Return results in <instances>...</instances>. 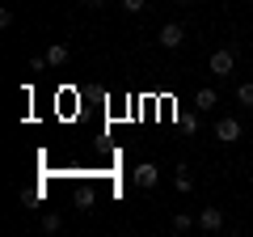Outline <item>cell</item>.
Segmentation results:
<instances>
[{
    "mask_svg": "<svg viewBox=\"0 0 253 237\" xmlns=\"http://www.w3.org/2000/svg\"><path fill=\"white\" fill-rule=\"evenodd\" d=\"M72 59V51H68V43H55V47H46V64L51 68H63Z\"/></svg>",
    "mask_w": 253,
    "mask_h": 237,
    "instance_id": "obj_6",
    "label": "cell"
},
{
    "mask_svg": "<svg viewBox=\"0 0 253 237\" xmlns=\"http://www.w3.org/2000/svg\"><path fill=\"white\" fill-rule=\"evenodd\" d=\"M123 9H126V13H144L148 0H123Z\"/></svg>",
    "mask_w": 253,
    "mask_h": 237,
    "instance_id": "obj_12",
    "label": "cell"
},
{
    "mask_svg": "<svg viewBox=\"0 0 253 237\" xmlns=\"http://www.w3.org/2000/svg\"><path fill=\"white\" fill-rule=\"evenodd\" d=\"M84 4H89V9H101V4H106V0H84Z\"/></svg>",
    "mask_w": 253,
    "mask_h": 237,
    "instance_id": "obj_14",
    "label": "cell"
},
{
    "mask_svg": "<svg viewBox=\"0 0 253 237\" xmlns=\"http://www.w3.org/2000/svg\"><path fill=\"white\" fill-rule=\"evenodd\" d=\"M190 229H194V216L190 212H177L173 216V233H190Z\"/></svg>",
    "mask_w": 253,
    "mask_h": 237,
    "instance_id": "obj_9",
    "label": "cell"
},
{
    "mask_svg": "<svg viewBox=\"0 0 253 237\" xmlns=\"http://www.w3.org/2000/svg\"><path fill=\"white\" fill-rule=\"evenodd\" d=\"M207 68H211V76H232V68H236V51H232V47H219V51H211Z\"/></svg>",
    "mask_w": 253,
    "mask_h": 237,
    "instance_id": "obj_1",
    "label": "cell"
},
{
    "mask_svg": "<svg viewBox=\"0 0 253 237\" xmlns=\"http://www.w3.org/2000/svg\"><path fill=\"white\" fill-rule=\"evenodd\" d=\"M42 229H46V233H59V229H63V216H59V212H46V216H42Z\"/></svg>",
    "mask_w": 253,
    "mask_h": 237,
    "instance_id": "obj_10",
    "label": "cell"
},
{
    "mask_svg": "<svg viewBox=\"0 0 253 237\" xmlns=\"http://www.w3.org/2000/svg\"><path fill=\"white\" fill-rule=\"evenodd\" d=\"M156 182H161V170H156L152 161H144V165H135V186H139V191H152Z\"/></svg>",
    "mask_w": 253,
    "mask_h": 237,
    "instance_id": "obj_4",
    "label": "cell"
},
{
    "mask_svg": "<svg viewBox=\"0 0 253 237\" xmlns=\"http://www.w3.org/2000/svg\"><path fill=\"white\" fill-rule=\"evenodd\" d=\"M215 140H224V144H236V140H241V118H219L215 123Z\"/></svg>",
    "mask_w": 253,
    "mask_h": 237,
    "instance_id": "obj_3",
    "label": "cell"
},
{
    "mask_svg": "<svg viewBox=\"0 0 253 237\" xmlns=\"http://www.w3.org/2000/svg\"><path fill=\"white\" fill-rule=\"evenodd\" d=\"M177 4H190V0H177Z\"/></svg>",
    "mask_w": 253,
    "mask_h": 237,
    "instance_id": "obj_15",
    "label": "cell"
},
{
    "mask_svg": "<svg viewBox=\"0 0 253 237\" xmlns=\"http://www.w3.org/2000/svg\"><path fill=\"white\" fill-rule=\"evenodd\" d=\"M199 229L203 233H219V229H224V208H203L199 212Z\"/></svg>",
    "mask_w": 253,
    "mask_h": 237,
    "instance_id": "obj_5",
    "label": "cell"
},
{
    "mask_svg": "<svg viewBox=\"0 0 253 237\" xmlns=\"http://www.w3.org/2000/svg\"><path fill=\"white\" fill-rule=\"evenodd\" d=\"M181 43H186V26H181V21H165L161 26V47L165 51H177Z\"/></svg>",
    "mask_w": 253,
    "mask_h": 237,
    "instance_id": "obj_2",
    "label": "cell"
},
{
    "mask_svg": "<svg viewBox=\"0 0 253 237\" xmlns=\"http://www.w3.org/2000/svg\"><path fill=\"white\" fill-rule=\"evenodd\" d=\"M215 102H219L215 89H199V93H194V110H211Z\"/></svg>",
    "mask_w": 253,
    "mask_h": 237,
    "instance_id": "obj_8",
    "label": "cell"
},
{
    "mask_svg": "<svg viewBox=\"0 0 253 237\" xmlns=\"http://www.w3.org/2000/svg\"><path fill=\"white\" fill-rule=\"evenodd\" d=\"M42 68H51V64H46V55H34V59H30V72H42Z\"/></svg>",
    "mask_w": 253,
    "mask_h": 237,
    "instance_id": "obj_13",
    "label": "cell"
},
{
    "mask_svg": "<svg viewBox=\"0 0 253 237\" xmlns=\"http://www.w3.org/2000/svg\"><path fill=\"white\" fill-rule=\"evenodd\" d=\"M236 102H241V106H253V81H245L241 89H236Z\"/></svg>",
    "mask_w": 253,
    "mask_h": 237,
    "instance_id": "obj_11",
    "label": "cell"
},
{
    "mask_svg": "<svg viewBox=\"0 0 253 237\" xmlns=\"http://www.w3.org/2000/svg\"><path fill=\"white\" fill-rule=\"evenodd\" d=\"M173 186H177L181 195H190V191H194V178H190V165H177V170H173Z\"/></svg>",
    "mask_w": 253,
    "mask_h": 237,
    "instance_id": "obj_7",
    "label": "cell"
}]
</instances>
